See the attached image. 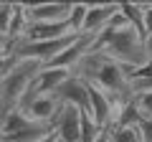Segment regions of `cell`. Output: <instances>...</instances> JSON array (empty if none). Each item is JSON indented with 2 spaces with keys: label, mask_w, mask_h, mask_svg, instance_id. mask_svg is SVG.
<instances>
[{
  "label": "cell",
  "mask_w": 152,
  "mask_h": 142,
  "mask_svg": "<svg viewBox=\"0 0 152 142\" xmlns=\"http://www.w3.org/2000/svg\"><path fill=\"white\" fill-rule=\"evenodd\" d=\"M71 74L84 81L94 84L96 89H102L107 97H112L114 102H124L129 99V76L122 64H117L114 59H109L107 53L99 51H89L79 64L71 69Z\"/></svg>",
  "instance_id": "6da1fadb"
},
{
  "label": "cell",
  "mask_w": 152,
  "mask_h": 142,
  "mask_svg": "<svg viewBox=\"0 0 152 142\" xmlns=\"http://www.w3.org/2000/svg\"><path fill=\"white\" fill-rule=\"evenodd\" d=\"M41 69H43L41 61H18L15 69L8 74V79L0 81V114L3 117L20 107L33 79L41 74Z\"/></svg>",
  "instance_id": "7a4b0ae2"
},
{
  "label": "cell",
  "mask_w": 152,
  "mask_h": 142,
  "mask_svg": "<svg viewBox=\"0 0 152 142\" xmlns=\"http://www.w3.org/2000/svg\"><path fill=\"white\" fill-rule=\"evenodd\" d=\"M26 117H31L33 122H43V124H53L56 117L61 114L64 104L58 102L56 94H43V97H33V99H26V102L18 107Z\"/></svg>",
  "instance_id": "3957f363"
},
{
  "label": "cell",
  "mask_w": 152,
  "mask_h": 142,
  "mask_svg": "<svg viewBox=\"0 0 152 142\" xmlns=\"http://www.w3.org/2000/svg\"><path fill=\"white\" fill-rule=\"evenodd\" d=\"M56 97H58V102L64 104V107H76V109H81L84 114H91L89 84L84 81V79H79V76H74V74H71V79H69V81L58 86Z\"/></svg>",
  "instance_id": "277c9868"
},
{
  "label": "cell",
  "mask_w": 152,
  "mask_h": 142,
  "mask_svg": "<svg viewBox=\"0 0 152 142\" xmlns=\"http://www.w3.org/2000/svg\"><path fill=\"white\" fill-rule=\"evenodd\" d=\"M74 3H36V5H26L28 20L31 26L38 23H66L71 15Z\"/></svg>",
  "instance_id": "5b68a950"
},
{
  "label": "cell",
  "mask_w": 152,
  "mask_h": 142,
  "mask_svg": "<svg viewBox=\"0 0 152 142\" xmlns=\"http://www.w3.org/2000/svg\"><path fill=\"white\" fill-rule=\"evenodd\" d=\"M69 79H71V71H66V69H41V74L33 79V84H31V89H28L26 99L43 97V94H56V91H58V86H61V84H66ZM26 99H23V102H26Z\"/></svg>",
  "instance_id": "8992f818"
},
{
  "label": "cell",
  "mask_w": 152,
  "mask_h": 142,
  "mask_svg": "<svg viewBox=\"0 0 152 142\" xmlns=\"http://www.w3.org/2000/svg\"><path fill=\"white\" fill-rule=\"evenodd\" d=\"M81 119H84L81 109H76V107H64L61 114L56 117V122H53L58 142H81Z\"/></svg>",
  "instance_id": "52a82bcc"
},
{
  "label": "cell",
  "mask_w": 152,
  "mask_h": 142,
  "mask_svg": "<svg viewBox=\"0 0 152 142\" xmlns=\"http://www.w3.org/2000/svg\"><path fill=\"white\" fill-rule=\"evenodd\" d=\"M119 13V3H107V5H89L86 20H84V31L86 36H99L107 28V23Z\"/></svg>",
  "instance_id": "ba28073f"
},
{
  "label": "cell",
  "mask_w": 152,
  "mask_h": 142,
  "mask_svg": "<svg viewBox=\"0 0 152 142\" xmlns=\"http://www.w3.org/2000/svg\"><path fill=\"white\" fill-rule=\"evenodd\" d=\"M145 91H152V59L129 74V97L132 94H145Z\"/></svg>",
  "instance_id": "9c48e42d"
},
{
  "label": "cell",
  "mask_w": 152,
  "mask_h": 142,
  "mask_svg": "<svg viewBox=\"0 0 152 142\" xmlns=\"http://www.w3.org/2000/svg\"><path fill=\"white\" fill-rule=\"evenodd\" d=\"M31 124H36V122L31 119V117H26L20 109H13L10 114L3 117V124H0V137H10V135H18V132L28 130Z\"/></svg>",
  "instance_id": "30bf717a"
},
{
  "label": "cell",
  "mask_w": 152,
  "mask_h": 142,
  "mask_svg": "<svg viewBox=\"0 0 152 142\" xmlns=\"http://www.w3.org/2000/svg\"><path fill=\"white\" fill-rule=\"evenodd\" d=\"M119 10H122V15L129 20V26L147 41V31H145V5H140V3H119Z\"/></svg>",
  "instance_id": "8fae6325"
},
{
  "label": "cell",
  "mask_w": 152,
  "mask_h": 142,
  "mask_svg": "<svg viewBox=\"0 0 152 142\" xmlns=\"http://www.w3.org/2000/svg\"><path fill=\"white\" fill-rule=\"evenodd\" d=\"M112 142H142V135L137 127H109Z\"/></svg>",
  "instance_id": "7c38bea8"
},
{
  "label": "cell",
  "mask_w": 152,
  "mask_h": 142,
  "mask_svg": "<svg viewBox=\"0 0 152 142\" xmlns=\"http://www.w3.org/2000/svg\"><path fill=\"white\" fill-rule=\"evenodd\" d=\"M86 10H89V5H84V3H74L71 15H69V26H71V31H74V33H81V31H84Z\"/></svg>",
  "instance_id": "4fadbf2b"
},
{
  "label": "cell",
  "mask_w": 152,
  "mask_h": 142,
  "mask_svg": "<svg viewBox=\"0 0 152 142\" xmlns=\"http://www.w3.org/2000/svg\"><path fill=\"white\" fill-rule=\"evenodd\" d=\"M13 8H15V3H0V36H5V38H8V31H10Z\"/></svg>",
  "instance_id": "5bb4252c"
},
{
  "label": "cell",
  "mask_w": 152,
  "mask_h": 142,
  "mask_svg": "<svg viewBox=\"0 0 152 142\" xmlns=\"http://www.w3.org/2000/svg\"><path fill=\"white\" fill-rule=\"evenodd\" d=\"M132 102L137 104L142 117H152V91H145V94H132Z\"/></svg>",
  "instance_id": "9a60e30c"
},
{
  "label": "cell",
  "mask_w": 152,
  "mask_h": 142,
  "mask_svg": "<svg viewBox=\"0 0 152 142\" xmlns=\"http://www.w3.org/2000/svg\"><path fill=\"white\" fill-rule=\"evenodd\" d=\"M15 56L13 53H0V81H5L8 79V74H10L13 69H15Z\"/></svg>",
  "instance_id": "2e32d148"
},
{
  "label": "cell",
  "mask_w": 152,
  "mask_h": 142,
  "mask_svg": "<svg viewBox=\"0 0 152 142\" xmlns=\"http://www.w3.org/2000/svg\"><path fill=\"white\" fill-rule=\"evenodd\" d=\"M145 31H147V38L152 36V5H145Z\"/></svg>",
  "instance_id": "e0dca14e"
},
{
  "label": "cell",
  "mask_w": 152,
  "mask_h": 142,
  "mask_svg": "<svg viewBox=\"0 0 152 142\" xmlns=\"http://www.w3.org/2000/svg\"><path fill=\"white\" fill-rule=\"evenodd\" d=\"M94 142H112V130H109V127H107V130H102Z\"/></svg>",
  "instance_id": "ac0fdd59"
},
{
  "label": "cell",
  "mask_w": 152,
  "mask_h": 142,
  "mask_svg": "<svg viewBox=\"0 0 152 142\" xmlns=\"http://www.w3.org/2000/svg\"><path fill=\"white\" fill-rule=\"evenodd\" d=\"M145 43H147V53H150V59H152V36L145 41Z\"/></svg>",
  "instance_id": "d6986e66"
},
{
  "label": "cell",
  "mask_w": 152,
  "mask_h": 142,
  "mask_svg": "<svg viewBox=\"0 0 152 142\" xmlns=\"http://www.w3.org/2000/svg\"><path fill=\"white\" fill-rule=\"evenodd\" d=\"M0 124H3V114H0Z\"/></svg>",
  "instance_id": "ffe728a7"
}]
</instances>
